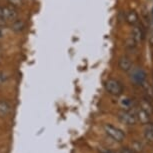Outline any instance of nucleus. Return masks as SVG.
Instances as JSON below:
<instances>
[{
    "label": "nucleus",
    "instance_id": "nucleus-1",
    "mask_svg": "<svg viewBox=\"0 0 153 153\" xmlns=\"http://www.w3.org/2000/svg\"><path fill=\"white\" fill-rule=\"evenodd\" d=\"M17 17H18V10H17V8L11 6V5L0 6V20H3L4 22H12Z\"/></svg>",
    "mask_w": 153,
    "mask_h": 153
},
{
    "label": "nucleus",
    "instance_id": "nucleus-2",
    "mask_svg": "<svg viewBox=\"0 0 153 153\" xmlns=\"http://www.w3.org/2000/svg\"><path fill=\"white\" fill-rule=\"evenodd\" d=\"M105 89L109 94L113 96H120L123 92L122 84L115 79H108L105 82Z\"/></svg>",
    "mask_w": 153,
    "mask_h": 153
},
{
    "label": "nucleus",
    "instance_id": "nucleus-3",
    "mask_svg": "<svg viewBox=\"0 0 153 153\" xmlns=\"http://www.w3.org/2000/svg\"><path fill=\"white\" fill-rule=\"evenodd\" d=\"M103 128H104V131L106 132V134H107L108 136H110L112 139L117 141V142L123 141L124 137H125V135H124L122 130H120L117 127L111 125V124H104Z\"/></svg>",
    "mask_w": 153,
    "mask_h": 153
},
{
    "label": "nucleus",
    "instance_id": "nucleus-4",
    "mask_svg": "<svg viewBox=\"0 0 153 153\" xmlns=\"http://www.w3.org/2000/svg\"><path fill=\"white\" fill-rule=\"evenodd\" d=\"M118 118H119L121 122L126 124V125H135L137 122L136 115L132 113L130 110H123L119 112Z\"/></svg>",
    "mask_w": 153,
    "mask_h": 153
},
{
    "label": "nucleus",
    "instance_id": "nucleus-5",
    "mask_svg": "<svg viewBox=\"0 0 153 153\" xmlns=\"http://www.w3.org/2000/svg\"><path fill=\"white\" fill-rule=\"evenodd\" d=\"M145 79H146V73H145V71L141 68L135 69L131 73V80L134 84L142 85L144 81H145Z\"/></svg>",
    "mask_w": 153,
    "mask_h": 153
},
{
    "label": "nucleus",
    "instance_id": "nucleus-6",
    "mask_svg": "<svg viewBox=\"0 0 153 153\" xmlns=\"http://www.w3.org/2000/svg\"><path fill=\"white\" fill-rule=\"evenodd\" d=\"M131 38L136 42V44H139L143 41L144 39V31L142 29V27L139 24L134 25L131 31Z\"/></svg>",
    "mask_w": 153,
    "mask_h": 153
},
{
    "label": "nucleus",
    "instance_id": "nucleus-7",
    "mask_svg": "<svg viewBox=\"0 0 153 153\" xmlns=\"http://www.w3.org/2000/svg\"><path fill=\"white\" fill-rule=\"evenodd\" d=\"M118 67L121 71L128 72L132 69V61L128 56H121L118 59Z\"/></svg>",
    "mask_w": 153,
    "mask_h": 153
},
{
    "label": "nucleus",
    "instance_id": "nucleus-8",
    "mask_svg": "<svg viewBox=\"0 0 153 153\" xmlns=\"http://www.w3.org/2000/svg\"><path fill=\"white\" fill-rule=\"evenodd\" d=\"M125 21L128 25L130 26H134V25L138 24V21H139V17H138V14L135 10H129L127 11L125 14Z\"/></svg>",
    "mask_w": 153,
    "mask_h": 153
},
{
    "label": "nucleus",
    "instance_id": "nucleus-9",
    "mask_svg": "<svg viewBox=\"0 0 153 153\" xmlns=\"http://www.w3.org/2000/svg\"><path fill=\"white\" fill-rule=\"evenodd\" d=\"M12 106L7 100H0V118H5L10 114Z\"/></svg>",
    "mask_w": 153,
    "mask_h": 153
},
{
    "label": "nucleus",
    "instance_id": "nucleus-10",
    "mask_svg": "<svg viewBox=\"0 0 153 153\" xmlns=\"http://www.w3.org/2000/svg\"><path fill=\"white\" fill-rule=\"evenodd\" d=\"M25 26H26V24H25L24 20L16 18L15 20H13V21L11 22L10 28H11V30H12L13 32L20 33V32H22V31L25 29Z\"/></svg>",
    "mask_w": 153,
    "mask_h": 153
},
{
    "label": "nucleus",
    "instance_id": "nucleus-11",
    "mask_svg": "<svg viewBox=\"0 0 153 153\" xmlns=\"http://www.w3.org/2000/svg\"><path fill=\"white\" fill-rule=\"evenodd\" d=\"M119 104L124 110H130L134 106V101L130 97H122L119 101Z\"/></svg>",
    "mask_w": 153,
    "mask_h": 153
},
{
    "label": "nucleus",
    "instance_id": "nucleus-12",
    "mask_svg": "<svg viewBox=\"0 0 153 153\" xmlns=\"http://www.w3.org/2000/svg\"><path fill=\"white\" fill-rule=\"evenodd\" d=\"M144 137L149 143H153V123H146L144 129Z\"/></svg>",
    "mask_w": 153,
    "mask_h": 153
},
{
    "label": "nucleus",
    "instance_id": "nucleus-13",
    "mask_svg": "<svg viewBox=\"0 0 153 153\" xmlns=\"http://www.w3.org/2000/svg\"><path fill=\"white\" fill-rule=\"evenodd\" d=\"M140 108L143 111H145L148 115L153 114V105L151 104L149 100L147 99H142L140 101Z\"/></svg>",
    "mask_w": 153,
    "mask_h": 153
},
{
    "label": "nucleus",
    "instance_id": "nucleus-14",
    "mask_svg": "<svg viewBox=\"0 0 153 153\" xmlns=\"http://www.w3.org/2000/svg\"><path fill=\"white\" fill-rule=\"evenodd\" d=\"M136 118L138 120L140 121V123H142V124H146V123H148L149 122V117H150V115H148L146 113L145 111H143L142 109L139 108L137 110L136 112Z\"/></svg>",
    "mask_w": 153,
    "mask_h": 153
},
{
    "label": "nucleus",
    "instance_id": "nucleus-15",
    "mask_svg": "<svg viewBox=\"0 0 153 153\" xmlns=\"http://www.w3.org/2000/svg\"><path fill=\"white\" fill-rule=\"evenodd\" d=\"M142 150H143V146L140 142H138V141H134V142L132 143L131 151H134V152L138 153V152H141Z\"/></svg>",
    "mask_w": 153,
    "mask_h": 153
},
{
    "label": "nucleus",
    "instance_id": "nucleus-16",
    "mask_svg": "<svg viewBox=\"0 0 153 153\" xmlns=\"http://www.w3.org/2000/svg\"><path fill=\"white\" fill-rule=\"evenodd\" d=\"M8 3L11 6L16 8L17 6H21V5L24 4V0H8Z\"/></svg>",
    "mask_w": 153,
    "mask_h": 153
},
{
    "label": "nucleus",
    "instance_id": "nucleus-17",
    "mask_svg": "<svg viewBox=\"0 0 153 153\" xmlns=\"http://www.w3.org/2000/svg\"><path fill=\"white\" fill-rule=\"evenodd\" d=\"M136 45H137V44H136V42H135L134 40L131 38V37H130V38L127 39V41H126V46H127L128 48L133 49V48L136 47Z\"/></svg>",
    "mask_w": 153,
    "mask_h": 153
},
{
    "label": "nucleus",
    "instance_id": "nucleus-18",
    "mask_svg": "<svg viewBox=\"0 0 153 153\" xmlns=\"http://www.w3.org/2000/svg\"><path fill=\"white\" fill-rule=\"evenodd\" d=\"M121 153H132V151H131V149H129V148H123L121 150Z\"/></svg>",
    "mask_w": 153,
    "mask_h": 153
},
{
    "label": "nucleus",
    "instance_id": "nucleus-19",
    "mask_svg": "<svg viewBox=\"0 0 153 153\" xmlns=\"http://www.w3.org/2000/svg\"><path fill=\"white\" fill-rule=\"evenodd\" d=\"M108 153H109V152H108Z\"/></svg>",
    "mask_w": 153,
    "mask_h": 153
}]
</instances>
